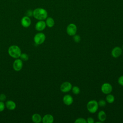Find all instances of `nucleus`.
<instances>
[{
    "label": "nucleus",
    "mask_w": 123,
    "mask_h": 123,
    "mask_svg": "<svg viewBox=\"0 0 123 123\" xmlns=\"http://www.w3.org/2000/svg\"><path fill=\"white\" fill-rule=\"evenodd\" d=\"M6 107L9 110H13L16 108V105L15 103L11 100H9L5 103Z\"/></svg>",
    "instance_id": "nucleus-14"
},
{
    "label": "nucleus",
    "mask_w": 123,
    "mask_h": 123,
    "mask_svg": "<svg viewBox=\"0 0 123 123\" xmlns=\"http://www.w3.org/2000/svg\"><path fill=\"white\" fill-rule=\"evenodd\" d=\"M114 100H115V98L113 95L111 94H107L106 97V100L108 103H112L114 101Z\"/></svg>",
    "instance_id": "nucleus-18"
},
{
    "label": "nucleus",
    "mask_w": 123,
    "mask_h": 123,
    "mask_svg": "<svg viewBox=\"0 0 123 123\" xmlns=\"http://www.w3.org/2000/svg\"><path fill=\"white\" fill-rule=\"evenodd\" d=\"M73 40L76 43H79L81 41V37L78 35H74L73 36Z\"/></svg>",
    "instance_id": "nucleus-21"
},
{
    "label": "nucleus",
    "mask_w": 123,
    "mask_h": 123,
    "mask_svg": "<svg viewBox=\"0 0 123 123\" xmlns=\"http://www.w3.org/2000/svg\"><path fill=\"white\" fill-rule=\"evenodd\" d=\"M72 85L69 82H64L62 83L60 86V90L62 92L66 93L71 90Z\"/></svg>",
    "instance_id": "nucleus-7"
},
{
    "label": "nucleus",
    "mask_w": 123,
    "mask_h": 123,
    "mask_svg": "<svg viewBox=\"0 0 123 123\" xmlns=\"http://www.w3.org/2000/svg\"><path fill=\"white\" fill-rule=\"evenodd\" d=\"M98 118L99 121L103 122L106 119V113L103 111H100L98 114Z\"/></svg>",
    "instance_id": "nucleus-17"
},
{
    "label": "nucleus",
    "mask_w": 123,
    "mask_h": 123,
    "mask_svg": "<svg viewBox=\"0 0 123 123\" xmlns=\"http://www.w3.org/2000/svg\"><path fill=\"white\" fill-rule=\"evenodd\" d=\"M26 15L28 16V17H30V16H33V11L31 10H28L26 11Z\"/></svg>",
    "instance_id": "nucleus-27"
},
{
    "label": "nucleus",
    "mask_w": 123,
    "mask_h": 123,
    "mask_svg": "<svg viewBox=\"0 0 123 123\" xmlns=\"http://www.w3.org/2000/svg\"><path fill=\"white\" fill-rule=\"evenodd\" d=\"M118 83L121 86H123V75H121L119 77L118 79Z\"/></svg>",
    "instance_id": "nucleus-25"
},
{
    "label": "nucleus",
    "mask_w": 123,
    "mask_h": 123,
    "mask_svg": "<svg viewBox=\"0 0 123 123\" xmlns=\"http://www.w3.org/2000/svg\"><path fill=\"white\" fill-rule=\"evenodd\" d=\"M48 15L47 10L42 8H37L33 11V16L38 20H45Z\"/></svg>",
    "instance_id": "nucleus-1"
},
{
    "label": "nucleus",
    "mask_w": 123,
    "mask_h": 123,
    "mask_svg": "<svg viewBox=\"0 0 123 123\" xmlns=\"http://www.w3.org/2000/svg\"><path fill=\"white\" fill-rule=\"evenodd\" d=\"M62 100L65 105L67 106H69L73 103L74 100L73 97L70 95L67 94L63 97Z\"/></svg>",
    "instance_id": "nucleus-12"
},
{
    "label": "nucleus",
    "mask_w": 123,
    "mask_h": 123,
    "mask_svg": "<svg viewBox=\"0 0 123 123\" xmlns=\"http://www.w3.org/2000/svg\"><path fill=\"white\" fill-rule=\"evenodd\" d=\"M6 96L5 94H0V101H4L6 100Z\"/></svg>",
    "instance_id": "nucleus-26"
},
{
    "label": "nucleus",
    "mask_w": 123,
    "mask_h": 123,
    "mask_svg": "<svg viewBox=\"0 0 123 123\" xmlns=\"http://www.w3.org/2000/svg\"><path fill=\"white\" fill-rule=\"evenodd\" d=\"M74 123H86V120L83 118H79L76 119V120L74 121Z\"/></svg>",
    "instance_id": "nucleus-22"
},
{
    "label": "nucleus",
    "mask_w": 123,
    "mask_h": 123,
    "mask_svg": "<svg viewBox=\"0 0 123 123\" xmlns=\"http://www.w3.org/2000/svg\"><path fill=\"white\" fill-rule=\"evenodd\" d=\"M77 26L73 23H71L68 25L66 28V32L70 36H73L76 34L77 32Z\"/></svg>",
    "instance_id": "nucleus-5"
},
{
    "label": "nucleus",
    "mask_w": 123,
    "mask_h": 123,
    "mask_svg": "<svg viewBox=\"0 0 123 123\" xmlns=\"http://www.w3.org/2000/svg\"><path fill=\"white\" fill-rule=\"evenodd\" d=\"M46 39V36L43 33L39 32L36 34L34 37V41L37 45H40L44 43Z\"/></svg>",
    "instance_id": "nucleus-4"
},
{
    "label": "nucleus",
    "mask_w": 123,
    "mask_h": 123,
    "mask_svg": "<svg viewBox=\"0 0 123 123\" xmlns=\"http://www.w3.org/2000/svg\"><path fill=\"white\" fill-rule=\"evenodd\" d=\"M5 107V105L3 101H0V112L4 110Z\"/></svg>",
    "instance_id": "nucleus-24"
},
{
    "label": "nucleus",
    "mask_w": 123,
    "mask_h": 123,
    "mask_svg": "<svg viewBox=\"0 0 123 123\" xmlns=\"http://www.w3.org/2000/svg\"><path fill=\"white\" fill-rule=\"evenodd\" d=\"M86 122L88 123H94V120L92 117H89L87 118V119L86 120Z\"/></svg>",
    "instance_id": "nucleus-28"
},
{
    "label": "nucleus",
    "mask_w": 123,
    "mask_h": 123,
    "mask_svg": "<svg viewBox=\"0 0 123 123\" xmlns=\"http://www.w3.org/2000/svg\"><path fill=\"white\" fill-rule=\"evenodd\" d=\"M106 101L103 99H100L98 102V105L100 107H104L106 105Z\"/></svg>",
    "instance_id": "nucleus-23"
},
{
    "label": "nucleus",
    "mask_w": 123,
    "mask_h": 123,
    "mask_svg": "<svg viewBox=\"0 0 123 123\" xmlns=\"http://www.w3.org/2000/svg\"><path fill=\"white\" fill-rule=\"evenodd\" d=\"M23 66V61L21 59H16L13 63V68L16 71H20Z\"/></svg>",
    "instance_id": "nucleus-8"
},
{
    "label": "nucleus",
    "mask_w": 123,
    "mask_h": 123,
    "mask_svg": "<svg viewBox=\"0 0 123 123\" xmlns=\"http://www.w3.org/2000/svg\"><path fill=\"white\" fill-rule=\"evenodd\" d=\"M98 102L95 100H91L89 101L86 104V108L88 111L91 113H95L98 110Z\"/></svg>",
    "instance_id": "nucleus-3"
},
{
    "label": "nucleus",
    "mask_w": 123,
    "mask_h": 123,
    "mask_svg": "<svg viewBox=\"0 0 123 123\" xmlns=\"http://www.w3.org/2000/svg\"><path fill=\"white\" fill-rule=\"evenodd\" d=\"M9 55L13 58H19L22 53L19 47L17 45H12L9 47L8 50Z\"/></svg>",
    "instance_id": "nucleus-2"
},
{
    "label": "nucleus",
    "mask_w": 123,
    "mask_h": 123,
    "mask_svg": "<svg viewBox=\"0 0 123 123\" xmlns=\"http://www.w3.org/2000/svg\"><path fill=\"white\" fill-rule=\"evenodd\" d=\"M101 91L104 94L107 95L110 94L112 91V86L111 84L105 83L101 86Z\"/></svg>",
    "instance_id": "nucleus-6"
},
{
    "label": "nucleus",
    "mask_w": 123,
    "mask_h": 123,
    "mask_svg": "<svg viewBox=\"0 0 123 123\" xmlns=\"http://www.w3.org/2000/svg\"><path fill=\"white\" fill-rule=\"evenodd\" d=\"M122 49L120 47H114L111 50V55L113 58H117L120 56L122 53Z\"/></svg>",
    "instance_id": "nucleus-11"
},
{
    "label": "nucleus",
    "mask_w": 123,
    "mask_h": 123,
    "mask_svg": "<svg viewBox=\"0 0 123 123\" xmlns=\"http://www.w3.org/2000/svg\"><path fill=\"white\" fill-rule=\"evenodd\" d=\"M71 90L72 91V92L75 95H77V94H79V93L80 92V88L77 86H74L72 87Z\"/></svg>",
    "instance_id": "nucleus-19"
},
{
    "label": "nucleus",
    "mask_w": 123,
    "mask_h": 123,
    "mask_svg": "<svg viewBox=\"0 0 123 123\" xmlns=\"http://www.w3.org/2000/svg\"><path fill=\"white\" fill-rule=\"evenodd\" d=\"M122 49H123V46H122Z\"/></svg>",
    "instance_id": "nucleus-29"
},
{
    "label": "nucleus",
    "mask_w": 123,
    "mask_h": 123,
    "mask_svg": "<svg viewBox=\"0 0 123 123\" xmlns=\"http://www.w3.org/2000/svg\"><path fill=\"white\" fill-rule=\"evenodd\" d=\"M21 24L22 26L25 28H27L31 24V20L30 18L26 15L23 16L21 20Z\"/></svg>",
    "instance_id": "nucleus-9"
},
{
    "label": "nucleus",
    "mask_w": 123,
    "mask_h": 123,
    "mask_svg": "<svg viewBox=\"0 0 123 123\" xmlns=\"http://www.w3.org/2000/svg\"><path fill=\"white\" fill-rule=\"evenodd\" d=\"M42 121L43 123H52L54 121V117L51 114H47L43 117Z\"/></svg>",
    "instance_id": "nucleus-13"
},
{
    "label": "nucleus",
    "mask_w": 123,
    "mask_h": 123,
    "mask_svg": "<svg viewBox=\"0 0 123 123\" xmlns=\"http://www.w3.org/2000/svg\"><path fill=\"white\" fill-rule=\"evenodd\" d=\"M20 58L23 61H26L28 60L29 56L26 53H21L20 56Z\"/></svg>",
    "instance_id": "nucleus-20"
},
{
    "label": "nucleus",
    "mask_w": 123,
    "mask_h": 123,
    "mask_svg": "<svg viewBox=\"0 0 123 123\" xmlns=\"http://www.w3.org/2000/svg\"><path fill=\"white\" fill-rule=\"evenodd\" d=\"M45 23H46V25L49 28L52 27L55 24V21L54 19L51 17H48L46 19Z\"/></svg>",
    "instance_id": "nucleus-16"
},
{
    "label": "nucleus",
    "mask_w": 123,
    "mask_h": 123,
    "mask_svg": "<svg viewBox=\"0 0 123 123\" xmlns=\"http://www.w3.org/2000/svg\"><path fill=\"white\" fill-rule=\"evenodd\" d=\"M32 120L35 123H39L42 121V117L39 114L35 113L32 116Z\"/></svg>",
    "instance_id": "nucleus-15"
},
{
    "label": "nucleus",
    "mask_w": 123,
    "mask_h": 123,
    "mask_svg": "<svg viewBox=\"0 0 123 123\" xmlns=\"http://www.w3.org/2000/svg\"><path fill=\"white\" fill-rule=\"evenodd\" d=\"M46 26L44 20H38L35 25V29L38 31H42L45 29Z\"/></svg>",
    "instance_id": "nucleus-10"
}]
</instances>
